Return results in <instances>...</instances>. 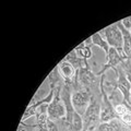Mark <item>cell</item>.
I'll return each instance as SVG.
<instances>
[{
    "label": "cell",
    "mask_w": 131,
    "mask_h": 131,
    "mask_svg": "<svg viewBox=\"0 0 131 131\" xmlns=\"http://www.w3.org/2000/svg\"><path fill=\"white\" fill-rule=\"evenodd\" d=\"M101 104H102V94L93 92L91 102L83 114V131L85 130H95L97 126L101 124Z\"/></svg>",
    "instance_id": "cell-1"
},
{
    "label": "cell",
    "mask_w": 131,
    "mask_h": 131,
    "mask_svg": "<svg viewBox=\"0 0 131 131\" xmlns=\"http://www.w3.org/2000/svg\"><path fill=\"white\" fill-rule=\"evenodd\" d=\"M63 83L64 82H62V83H60L56 86L54 98L48 104V107H47L48 118L52 121H58L60 119H62V118H64L66 115H67L64 103H63L62 98H61V89H62Z\"/></svg>",
    "instance_id": "cell-2"
},
{
    "label": "cell",
    "mask_w": 131,
    "mask_h": 131,
    "mask_svg": "<svg viewBox=\"0 0 131 131\" xmlns=\"http://www.w3.org/2000/svg\"><path fill=\"white\" fill-rule=\"evenodd\" d=\"M115 73H116V75H117L116 81H113L112 83L107 82V83L110 86L118 90V91L121 93L124 104L131 109V84L129 83V81L126 77V73L124 72V70L121 69L120 66H118V68Z\"/></svg>",
    "instance_id": "cell-3"
},
{
    "label": "cell",
    "mask_w": 131,
    "mask_h": 131,
    "mask_svg": "<svg viewBox=\"0 0 131 131\" xmlns=\"http://www.w3.org/2000/svg\"><path fill=\"white\" fill-rule=\"evenodd\" d=\"M105 74L102 75V79L100 81V91L102 94V104H101V122H107L113 119H116V113H115V106L112 103L107 94V91L105 89Z\"/></svg>",
    "instance_id": "cell-4"
},
{
    "label": "cell",
    "mask_w": 131,
    "mask_h": 131,
    "mask_svg": "<svg viewBox=\"0 0 131 131\" xmlns=\"http://www.w3.org/2000/svg\"><path fill=\"white\" fill-rule=\"evenodd\" d=\"M96 82H97V75L95 73H93L90 64H88L77 71L75 82L72 85V90L73 91H78L80 89H89L92 91V88L96 84Z\"/></svg>",
    "instance_id": "cell-5"
},
{
    "label": "cell",
    "mask_w": 131,
    "mask_h": 131,
    "mask_svg": "<svg viewBox=\"0 0 131 131\" xmlns=\"http://www.w3.org/2000/svg\"><path fill=\"white\" fill-rule=\"evenodd\" d=\"M102 35H104V38L107 40L108 45L112 48H115L120 54H124V38H122V33L117 26L116 23L112 24L107 27H105L103 31L100 32ZM125 55V54H124Z\"/></svg>",
    "instance_id": "cell-6"
},
{
    "label": "cell",
    "mask_w": 131,
    "mask_h": 131,
    "mask_svg": "<svg viewBox=\"0 0 131 131\" xmlns=\"http://www.w3.org/2000/svg\"><path fill=\"white\" fill-rule=\"evenodd\" d=\"M93 95V92L89 89H80L78 91L72 92V104L74 106L75 110H80L81 115L83 116V114L85 112V109L88 108V106L91 102V98Z\"/></svg>",
    "instance_id": "cell-7"
},
{
    "label": "cell",
    "mask_w": 131,
    "mask_h": 131,
    "mask_svg": "<svg viewBox=\"0 0 131 131\" xmlns=\"http://www.w3.org/2000/svg\"><path fill=\"white\" fill-rule=\"evenodd\" d=\"M126 58H127V57H126L124 54H120V52L117 51L115 48L110 47L109 54H108L107 57H106L107 61H106V63L103 66V68H102L101 70L96 73V75H101V77L104 75V73L107 71V70H109V69H112L114 72H116L118 66H120L121 62H122V61H124Z\"/></svg>",
    "instance_id": "cell-8"
},
{
    "label": "cell",
    "mask_w": 131,
    "mask_h": 131,
    "mask_svg": "<svg viewBox=\"0 0 131 131\" xmlns=\"http://www.w3.org/2000/svg\"><path fill=\"white\" fill-rule=\"evenodd\" d=\"M57 66H58V70L61 78L63 79V82L72 86L73 83L75 82L77 77V70L73 68V66L64 60H61Z\"/></svg>",
    "instance_id": "cell-9"
},
{
    "label": "cell",
    "mask_w": 131,
    "mask_h": 131,
    "mask_svg": "<svg viewBox=\"0 0 131 131\" xmlns=\"http://www.w3.org/2000/svg\"><path fill=\"white\" fill-rule=\"evenodd\" d=\"M95 131H131V127L124 124L120 119H113L107 122H101Z\"/></svg>",
    "instance_id": "cell-10"
},
{
    "label": "cell",
    "mask_w": 131,
    "mask_h": 131,
    "mask_svg": "<svg viewBox=\"0 0 131 131\" xmlns=\"http://www.w3.org/2000/svg\"><path fill=\"white\" fill-rule=\"evenodd\" d=\"M116 24L122 33V38H124V48H122V50H124V54L127 58H131V34H130L129 30H127V28L122 25L121 20L116 22Z\"/></svg>",
    "instance_id": "cell-11"
},
{
    "label": "cell",
    "mask_w": 131,
    "mask_h": 131,
    "mask_svg": "<svg viewBox=\"0 0 131 131\" xmlns=\"http://www.w3.org/2000/svg\"><path fill=\"white\" fill-rule=\"evenodd\" d=\"M62 60L67 61V62H69V63H71V64L73 66V68H74L77 71H78V70H80L81 68H83V67H85V66H88V64H89V61H88V60L82 59V58H80V57L78 56V54L75 52L74 49L69 52V54L66 56Z\"/></svg>",
    "instance_id": "cell-12"
},
{
    "label": "cell",
    "mask_w": 131,
    "mask_h": 131,
    "mask_svg": "<svg viewBox=\"0 0 131 131\" xmlns=\"http://www.w3.org/2000/svg\"><path fill=\"white\" fill-rule=\"evenodd\" d=\"M90 38H91V44H92V47H93V46H97V47L102 48V49H103V50H104V52H105L106 57L108 56V54H109V49H110V46L108 45L107 40H106V39L104 38V36L102 35L100 32H98V33H95V34H93L92 36H90Z\"/></svg>",
    "instance_id": "cell-13"
},
{
    "label": "cell",
    "mask_w": 131,
    "mask_h": 131,
    "mask_svg": "<svg viewBox=\"0 0 131 131\" xmlns=\"http://www.w3.org/2000/svg\"><path fill=\"white\" fill-rule=\"evenodd\" d=\"M75 52L78 54V56L80 57V58L84 59V60H88L92 57V47L88 45L85 42H83L82 44H80L79 46H77L74 48Z\"/></svg>",
    "instance_id": "cell-14"
},
{
    "label": "cell",
    "mask_w": 131,
    "mask_h": 131,
    "mask_svg": "<svg viewBox=\"0 0 131 131\" xmlns=\"http://www.w3.org/2000/svg\"><path fill=\"white\" fill-rule=\"evenodd\" d=\"M121 23L127 30H130L131 28V16H128V18H126V19H122Z\"/></svg>",
    "instance_id": "cell-15"
},
{
    "label": "cell",
    "mask_w": 131,
    "mask_h": 131,
    "mask_svg": "<svg viewBox=\"0 0 131 131\" xmlns=\"http://www.w3.org/2000/svg\"><path fill=\"white\" fill-rule=\"evenodd\" d=\"M85 131H95V130H85Z\"/></svg>",
    "instance_id": "cell-16"
},
{
    "label": "cell",
    "mask_w": 131,
    "mask_h": 131,
    "mask_svg": "<svg viewBox=\"0 0 131 131\" xmlns=\"http://www.w3.org/2000/svg\"><path fill=\"white\" fill-rule=\"evenodd\" d=\"M129 32H130V34H131V28H130V30H129Z\"/></svg>",
    "instance_id": "cell-17"
}]
</instances>
